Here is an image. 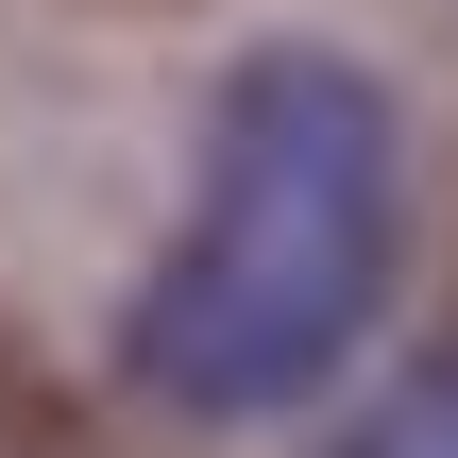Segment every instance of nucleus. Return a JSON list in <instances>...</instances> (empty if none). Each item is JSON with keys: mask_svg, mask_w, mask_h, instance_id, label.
<instances>
[{"mask_svg": "<svg viewBox=\"0 0 458 458\" xmlns=\"http://www.w3.org/2000/svg\"><path fill=\"white\" fill-rule=\"evenodd\" d=\"M340 458H458V340L408 374V391H374V425H357Z\"/></svg>", "mask_w": 458, "mask_h": 458, "instance_id": "nucleus-2", "label": "nucleus"}, {"mask_svg": "<svg viewBox=\"0 0 458 458\" xmlns=\"http://www.w3.org/2000/svg\"><path fill=\"white\" fill-rule=\"evenodd\" d=\"M408 255V119L357 51H238L204 119V187L136 272L119 374L170 425H289L340 391Z\"/></svg>", "mask_w": 458, "mask_h": 458, "instance_id": "nucleus-1", "label": "nucleus"}]
</instances>
